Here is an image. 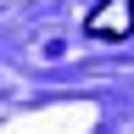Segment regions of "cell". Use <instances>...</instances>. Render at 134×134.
Segmentation results:
<instances>
[{"label": "cell", "mask_w": 134, "mask_h": 134, "mask_svg": "<svg viewBox=\"0 0 134 134\" xmlns=\"http://www.w3.org/2000/svg\"><path fill=\"white\" fill-rule=\"evenodd\" d=\"M84 34L90 39H129L134 34V0H100L84 17Z\"/></svg>", "instance_id": "1"}]
</instances>
